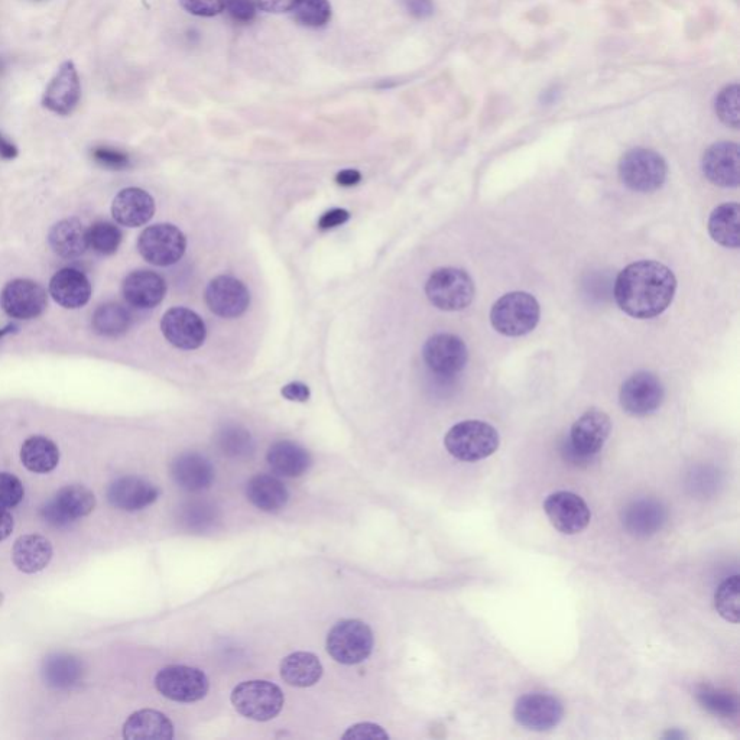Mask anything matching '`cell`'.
Instances as JSON below:
<instances>
[{
	"label": "cell",
	"instance_id": "6da1fadb",
	"mask_svg": "<svg viewBox=\"0 0 740 740\" xmlns=\"http://www.w3.org/2000/svg\"><path fill=\"white\" fill-rule=\"evenodd\" d=\"M677 279L668 266L639 261L626 266L615 281L616 304L628 316L654 318L673 303Z\"/></svg>",
	"mask_w": 740,
	"mask_h": 740
},
{
	"label": "cell",
	"instance_id": "7a4b0ae2",
	"mask_svg": "<svg viewBox=\"0 0 740 740\" xmlns=\"http://www.w3.org/2000/svg\"><path fill=\"white\" fill-rule=\"evenodd\" d=\"M501 444L498 430L485 421L469 420L453 425L444 438L447 451L460 462L488 459Z\"/></svg>",
	"mask_w": 740,
	"mask_h": 740
},
{
	"label": "cell",
	"instance_id": "3957f363",
	"mask_svg": "<svg viewBox=\"0 0 740 740\" xmlns=\"http://www.w3.org/2000/svg\"><path fill=\"white\" fill-rule=\"evenodd\" d=\"M540 304L524 291L509 292L499 298L490 310L493 329L503 336L521 337L531 333L540 321Z\"/></svg>",
	"mask_w": 740,
	"mask_h": 740
},
{
	"label": "cell",
	"instance_id": "277c9868",
	"mask_svg": "<svg viewBox=\"0 0 740 740\" xmlns=\"http://www.w3.org/2000/svg\"><path fill=\"white\" fill-rule=\"evenodd\" d=\"M425 294L438 310L460 311L472 304L476 287L464 269L447 266L430 275L425 284Z\"/></svg>",
	"mask_w": 740,
	"mask_h": 740
},
{
	"label": "cell",
	"instance_id": "5b68a950",
	"mask_svg": "<svg viewBox=\"0 0 740 740\" xmlns=\"http://www.w3.org/2000/svg\"><path fill=\"white\" fill-rule=\"evenodd\" d=\"M667 174V162L652 149H631L619 162L622 183L638 193H654L660 190L667 180Z\"/></svg>",
	"mask_w": 740,
	"mask_h": 740
},
{
	"label": "cell",
	"instance_id": "8992f818",
	"mask_svg": "<svg viewBox=\"0 0 740 740\" xmlns=\"http://www.w3.org/2000/svg\"><path fill=\"white\" fill-rule=\"evenodd\" d=\"M284 701L281 688L264 680L245 681L232 691L235 709L256 722H268L277 717Z\"/></svg>",
	"mask_w": 740,
	"mask_h": 740
},
{
	"label": "cell",
	"instance_id": "52a82bcc",
	"mask_svg": "<svg viewBox=\"0 0 740 740\" xmlns=\"http://www.w3.org/2000/svg\"><path fill=\"white\" fill-rule=\"evenodd\" d=\"M373 634L366 623L347 619L334 625L327 635V651L340 664L356 665L368 660Z\"/></svg>",
	"mask_w": 740,
	"mask_h": 740
},
{
	"label": "cell",
	"instance_id": "ba28073f",
	"mask_svg": "<svg viewBox=\"0 0 740 740\" xmlns=\"http://www.w3.org/2000/svg\"><path fill=\"white\" fill-rule=\"evenodd\" d=\"M187 248L184 233L174 225L159 223L149 226L138 240V249L146 262L155 266L177 264Z\"/></svg>",
	"mask_w": 740,
	"mask_h": 740
},
{
	"label": "cell",
	"instance_id": "9c48e42d",
	"mask_svg": "<svg viewBox=\"0 0 740 740\" xmlns=\"http://www.w3.org/2000/svg\"><path fill=\"white\" fill-rule=\"evenodd\" d=\"M155 687L162 696L177 703H194L206 697L209 678L199 668L171 665L155 677Z\"/></svg>",
	"mask_w": 740,
	"mask_h": 740
},
{
	"label": "cell",
	"instance_id": "30bf717a",
	"mask_svg": "<svg viewBox=\"0 0 740 740\" xmlns=\"http://www.w3.org/2000/svg\"><path fill=\"white\" fill-rule=\"evenodd\" d=\"M612 423L609 415L600 410H589L573 424L567 453L574 460H587L596 456L608 441Z\"/></svg>",
	"mask_w": 740,
	"mask_h": 740
},
{
	"label": "cell",
	"instance_id": "8fae6325",
	"mask_svg": "<svg viewBox=\"0 0 740 740\" xmlns=\"http://www.w3.org/2000/svg\"><path fill=\"white\" fill-rule=\"evenodd\" d=\"M664 385L657 375L642 370L623 382L619 401L623 411L634 417L654 414L664 401Z\"/></svg>",
	"mask_w": 740,
	"mask_h": 740
},
{
	"label": "cell",
	"instance_id": "7c38bea8",
	"mask_svg": "<svg viewBox=\"0 0 740 740\" xmlns=\"http://www.w3.org/2000/svg\"><path fill=\"white\" fill-rule=\"evenodd\" d=\"M544 512L548 521L561 534L576 535L589 527L592 512L589 506L573 492H555L544 502Z\"/></svg>",
	"mask_w": 740,
	"mask_h": 740
},
{
	"label": "cell",
	"instance_id": "4fadbf2b",
	"mask_svg": "<svg viewBox=\"0 0 740 740\" xmlns=\"http://www.w3.org/2000/svg\"><path fill=\"white\" fill-rule=\"evenodd\" d=\"M94 506L96 498L92 490L81 485H70L58 490L53 501L41 509V515L54 527H67L77 519L92 514Z\"/></svg>",
	"mask_w": 740,
	"mask_h": 740
},
{
	"label": "cell",
	"instance_id": "5bb4252c",
	"mask_svg": "<svg viewBox=\"0 0 740 740\" xmlns=\"http://www.w3.org/2000/svg\"><path fill=\"white\" fill-rule=\"evenodd\" d=\"M47 292L37 282L15 279L3 288L0 305L9 317L32 320L40 317L47 308Z\"/></svg>",
	"mask_w": 740,
	"mask_h": 740
},
{
	"label": "cell",
	"instance_id": "9a60e30c",
	"mask_svg": "<svg viewBox=\"0 0 740 740\" xmlns=\"http://www.w3.org/2000/svg\"><path fill=\"white\" fill-rule=\"evenodd\" d=\"M425 365L440 376H453L462 372L467 363L466 343L456 334L440 333L424 344Z\"/></svg>",
	"mask_w": 740,
	"mask_h": 740
},
{
	"label": "cell",
	"instance_id": "2e32d148",
	"mask_svg": "<svg viewBox=\"0 0 740 740\" xmlns=\"http://www.w3.org/2000/svg\"><path fill=\"white\" fill-rule=\"evenodd\" d=\"M514 717L519 725L535 732L553 729L564 717L563 703L550 694H525L515 704Z\"/></svg>",
	"mask_w": 740,
	"mask_h": 740
},
{
	"label": "cell",
	"instance_id": "e0dca14e",
	"mask_svg": "<svg viewBox=\"0 0 740 740\" xmlns=\"http://www.w3.org/2000/svg\"><path fill=\"white\" fill-rule=\"evenodd\" d=\"M161 330L165 339L181 350H196L206 342L207 330L203 318L184 307H174L164 314Z\"/></svg>",
	"mask_w": 740,
	"mask_h": 740
},
{
	"label": "cell",
	"instance_id": "ac0fdd59",
	"mask_svg": "<svg viewBox=\"0 0 740 740\" xmlns=\"http://www.w3.org/2000/svg\"><path fill=\"white\" fill-rule=\"evenodd\" d=\"M206 303L210 311L223 318H238L251 304V292L238 278L220 275L206 288Z\"/></svg>",
	"mask_w": 740,
	"mask_h": 740
},
{
	"label": "cell",
	"instance_id": "d6986e66",
	"mask_svg": "<svg viewBox=\"0 0 740 740\" xmlns=\"http://www.w3.org/2000/svg\"><path fill=\"white\" fill-rule=\"evenodd\" d=\"M81 80L79 70L71 61L61 64L42 97L45 109L58 116H68L80 105Z\"/></svg>",
	"mask_w": 740,
	"mask_h": 740
},
{
	"label": "cell",
	"instance_id": "ffe728a7",
	"mask_svg": "<svg viewBox=\"0 0 740 740\" xmlns=\"http://www.w3.org/2000/svg\"><path fill=\"white\" fill-rule=\"evenodd\" d=\"M701 168L707 180L725 188L738 187L740 183V152L735 142H717L704 152Z\"/></svg>",
	"mask_w": 740,
	"mask_h": 740
},
{
	"label": "cell",
	"instance_id": "44dd1931",
	"mask_svg": "<svg viewBox=\"0 0 740 740\" xmlns=\"http://www.w3.org/2000/svg\"><path fill=\"white\" fill-rule=\"evenodd\" d=\"M668 514L662 502L652 498L635 499L622 509L623 528L632 537L647 538L660 532Z\"/></svg>",
	"mask_w": 740,
	"mask_h": 740
},
{
	"label": "cell",
	"instance_id": "7402d4cb",
	"mask_svg": "<svg viewBox=\"0 0 740 740\" xmlns=\"http://www.w3.org/2000/svg\"><path fill=\"white\" fill-rule=\"evenodd\" d=\"M159 490L148 480L136 476L120 477L107 489V501L126 512L142 511L157 501Z\"/></svg>",
	"mask_w": 740,
	"mask_h": 740
},
{
	"label": "cell",
	"instance_id": "603a6c76",
	"mask_svg": "<svg viewBox=\"0 0 740 740\" xmlns=\"http://www.w3.org/2000/svg\"><path fill=\"white\" fill-rule=\"evenodd\" d=\"M125 300L139 310H149L162 303L167 294L165 279L152 271H133L122 284Z\"/></svg>",
	"mask_w": 740,
	"mask_h": 740
},
{
	"label": "cell",
	"instance_id": "cb8c5ba5",
	"mask_svg": "<svg viewBox=\"0 0 740 740\" xmlns=\"http://www.w3.org/2000/svg\"><path fill=\"white\" fill-rule=\"evenodd\" d=\"M155 201L142 188H125L112 204L113 219L126 227H141L154 217Z\"/></svg>",
	"mask_w": 740,
	"mask_h": 740
},
{
	"label": "cell",
	"instance_id": "d4e9b609",
	"mask_svg": "<svg viewBox=\"0 0 740 740\" xmlns=\"http://www.w3.org/2000/svg\"><path fill=\"white\" fill-rule=\"evenodd\" d=\"M50 294L61 307L77 310L89 303L92 284L79 269L64 268L51 278Z\"/></svg>",
	"mask_w": 740,
	"mask_h": 740
},
{
	"label": "cell",
	"instance_id": "484cf974",
	"mask_svg": "<svg viewBox=\"0 0 740 740\" xmlns=\"http://www.w3.org/2000/svg\"><path fill=\"white\" fill-rule=\"evenodd\" d=\"M171 476L181 489L203 492L213 485L214 467L199 453H183L172 462Z\"/></svg>",
	"mask_w": 740,
	"mask_h": 740
},
{
	"label": "cell",
	"instance_id": "4316f807",
	"mask_svg": "<svg viewBox=\"0 0 740 740\" xmlns=\"http://www.w3.org/2000/svg\"><path fill=\"white\" fill-rule=\"evenodd\" d=\"M12 560L22 573H40L53 560V545L41 535H24L15 541Z\"/></svg>",
	"mask_w": 740,
	"mask_h": 740
},
{
	"label": "cell",
	"instance_id": "83f0119b",
	"mask_svg": "<svg viewBox=\"0 0 740 740\" xmlns=\"http://www.w3.org/2000/svg\"><path fill=\"white\" fill-rule=\"evenodd\" d=\"M266 460L274 472L285 477L303 476L313 464L311 454L304 447L288 440L272 444L266 454Z\"/></svg>",
	"mask_w": 740,
	"mask_h": 740
},
{
	"label": "cell",
	"instance_id": "f1b7e54d",
	"mask_svg": "<svg viewBox=\"0 0 740 740\" xmlns=\"http://www.w3.org/2000/svg\"><path fill=\"white\" fill-rule=\"evenodd\" d=\"M123 738L129 740H171L174 726L165 714L157 710H139L133 713L125 726Z\"/></svg>",
	"mask_w": 740,
	"mask_h": 740
},
{
	"label": "cell",
	"instance_id": "f546056e",
	"mask_svg": "<svg viewBox=\"0 0 740 740\" xmlns=\"http://www.w3.org/2000/svg\"><path fill=\"white\" fill-rule=\"evenodd\" d=\"M41 674L48 687L67 690L83 680V662L66 652H54L42 662Z\"/></svg>",
	"mask_w": 740,
	"mask_h": 740
},
{
	"label": "cell",
	"instance_id": "4dcf8cb0",
	"mask_svg": "<svg viewBox=\"0 0 740 740\" xmlns=\"http://www.w3.org/2000/svg\"><path fill=\"white\" fill-rule=\"evenodd\" d=\"M51 248L61 258H79L89 248L87 229L79 219L63 220L51 229L48 236Z\"/></svg>",
	"mask_w": 740,
	"mask_h": 740
},
{
	"label": "cell",
	"instance_id": "1f68e13d",
	"mask_svg": "<svg viewBox=\"0 0 740 740\" xmlns=\"http://www.w3.org/2000/svg\"><path fill=\"white\" fill-rule=\"evenodd\" d=\"M249 501L264 512H278L287 506L290 493L277 477L258 475L249 480L246 486Z\"/></svg>",
	"mask_w": 740,
	"mask_h": 740
},
{
	"label": "cell",
	"instance_id": "d6a6232c",
	"mask_svg": "<svg viewBox=\"0 0 740 740\" xmlns=\"http://www.w3.org/2000/svg\"><path fill=\"white\" fill-rule=\"evenodd\" d=\"M281 677L292 687H313L323 677V665L311 652H295L282 660Z\"/></svg>",
	"mask_w": 740,
	"mask_h": 740
},
{
	"label": "cell",
	"instance_id": "836d02e7",
	"mask_svg": "<svg viewBox=\"0 0 740 740\" xmlns=\"http://www.w3.org/2000/svg\"><path fill=\"white\" fill-rule=\"evenodd\" d=\"M740 207L738 203H725L716 207L709 217V233L714 242L725 248L740 245Z\"/></svg>",
	"mask_w": 740,
	"mask_h": 740
},
{
	"label": "cell",
	"instance_id": "e575fe53",
	"mask_svg": "<svg viewBox=\"0 0 740 740\" xmlns=\"http://www.w3.org/2000/svg\"><path fill=\"white\" fill-rule=\"evenodd\" d=\"M22 464L32 473H50L60 463V450L50 438H28L21 449Z\"/></svg>",
	"mask_w": 740,
	"mask_h": 740
},
{
	"label": "cell",
	"instance_id": "d590c367",
	"mask_svg": "<svg viewBox=\"0 0 740 740\" xmlns=\"http://www.w3.org/2000/svg\"><path fill=\"white\" fill-rule=\"evenodd\" d=\"M93 329L105 337L123 336L131 329V313L122 305L109 303L100 305L93 316Z\"/></svg>",
	"mask_w": 740,
	"mask_h": 740
},
{
	"label": "cell",
	"instance_id": "8d00e7d4",
	"mask_svg": "<svg viewBox=\"0 0 740 740\" xmlns=\"http://www.w3.org/2000/svg\"><path fill=\"white\" fill-rule=\"evenodd\" d=\"M696 699L704 710L714 714V716L732 719V717L739 714L738 696L730 693V691L722 690V688L703 684V686L697 688Z\"/></svg>",
	"mask_w": 740,
	"mask_h": 740
},
{
	"label": "cell",
	"instance_id": "74e56055",
	"mask_svg": "<svg viewBox=\"0 0 740 740\" xmlns=\"http://www.w3.org/2000/svg\"><path fill=\"white\" fill-rule=\"evenodd\" d=\"M739 593V574L729 577L717 587L716 595H714V606H716L717 613L727 622H739Z\"/></svg>",
	"mask_w": 740,
	"mask_h": 740
},
{
	"label": "cell",
	"instance_id": "f35d334b",
	"mask_svg": "<svg viewBox=\"0 0 740 740\" xmlns=\"http://www.w3.org/2000/svg\"><path fill=\"white\" fill-rule=\"evenodd\" d=\"M219 519V511L209 502H190L181 511L180 522L187 531L204 532Z\"/></svg>",
	"mask_w": 740,
	"mask_h": 740
},
{
	"label": "cell",
	"instance_id": "ab89813d",
	"mask_svg": "<svg viewBox=\"0 0 740 740\" xmlns=\"http://www.w3.org/2000/svg\"><path fill=\"white\" fill-rule=\"evenodd\" d=\"M87 238H89V246L93 248L94 252L99 253V255L110 256L118 251L120 243H122V232H120L118 226L112 225V223L97 222L87 230Z\"/></svg>",
	"mask_w": 740,
	"mask_h": 740
},
{
	"label": "cell",
	"instance_id": "60d3db41",
	"mask_svg": "<svg viewBox=\"0 0 740 740\" xmlns=\"http://www.w3.org/2000/svg\"><path fill=\"white\" fill-rule=\"evenodd\" d=\"M219 449L225 456L229 457H246L253 451V441L251 434L242 427L236 425H227L217 437Z\"/></svg>",
	"mask_w": 740,
	"mask_h": 740
},
{
	"label": "cell",
	"instance_id": "b9f144b4",
	"mask_svg": "<svg viewBox=\"0 0 740 740\" xmlns=\"http://www.w3.org/2000/svg\"><path fill=\"white\" fill-rule=\"evenodd\" d=\"M717 118L729 128L738 129L740 125V87L738 83L726 86L717 94L714 102Z\"/></svg>",
	"mask_w": 740,
	"mask_h": 740
},
{
	"label": "cell",
	"instance_id": "7bdbcfd3",
	"mask_svg": "<svg viewBox=\"0 0 740 740\" xmlns=\"http://www.w3.org/2000/svg\"><path fill=\"white\" fill-rule=\"evenodd\" d=\"M292 11L300 24L310 28L324 27L331 18L329 0H298Z\"/></svg>",
	"mask_w": 740,
	"mask_h": 740
},
{
	"label": "cell",
	"instance_id": "ee69618b",
	"mask_svg": "<svg viewBox=\"0 0 740 740\" xmlns=\"http://www.w3.org/2000/svg\"><path fill=\"white\" fill-rule=\"evenodd\" d=\"M25 490L21 480L11 473H0V508H15L24 499Z\"/></svg>",
	"mask_w": 740,
	"mask_h": 740
},
{
	"label": "cell",
	"instance_id": "f6af8a7d",
	"mask_svg": "<svg viewBox=\"0 0 740 740\" xmlns=\"http://www.w3.org/2000/svg\"><path fill=\"white\" fill-rule=\"evenodd\" d=\"M93 159L107 170H125L131 165V158L123 151L110 146H96L92 151Z\"/></svg>",
	"mask_w": 740,
	"mask_h": 740
},
{
	"label": "cell",
	"instance_id": "bcb514c9",
	"mask_svg": "<svg viewBox=\"0 0 740 740\" xmlns=\"http://www.w3.org/2000/svg\"><path fill=\"white\" fill-rule=\"evenodd\" d=\"M188 14L196 16H216L225 11V0H180Z\"/></svg>",
	"mask_w": 740,
	"mask_h": 740
},
{
	"label": "cell",
	"instance_id": "7dc6e473",
	"mask_svg": "<svg viewBox=\"0 0 740 740\" xmlns=\"http://www.w3.org/2000/svg\"><path fill=\"white\" fill-rule=\"evenodd\" d=\"M225 9L236 22H251L255 18V0H225Z\"/></svg>",
	"mask_w": 740,
	"mask_h": 740
},
{
	"label": "cell",
	"instance_id": "c3c4849f",
	"mask_svg": "<svg viewBox=\"0 0 740 740\" xmlns=\"http://www.w3.org/2000/svg\"><path fill=\"white\" fill-rule=\"evenodd\" d=\"M343 739H389L388 733L381 726L373 723H359L350 727L343 735Z\"/></svg>",
	"mask_w": 740,
	"mask_h": 740
},
{
	"label": "cell",
	"instance_id": "681fc988",
	"mask_svg": "<svg viewBox=\"0 0 740 740\" xmlns=\"http://www.w3.org/2000/svg\"><path fill=\"white\" fill-rule=\"evenodd\" d=\"M349 219L350 213L347 212V210L333 209L321 216V219L318 220V227H320L321 230L334 229V227L344 225V223Z\"/></svg>",
	"mask_w": 740,
	"mask_h": 740
},
{
	"label": "cell",
	"instance_id": "f907efd6",
	"mask_svg": "<svg viewBox=\"0 0 740 740\" xmlns=\"http://www.w3.org/2000/svg\"><path fill=\"white\" fill-rule=\"evenodd\" d=\"M298 0H255L256 8L268 14H284L290 12L297 5Z\"/></svg>",
	"mask_w": 740,
	"mask_h": 740
},
{
	"label": "cell",
	"instance_id": "816d5d0a",
	"mask_svg": "<svg viewBox=\"0 0 740 740\" xmlns=\"http://www.w3.org/2000/svg\"><path fill=\"white\" fill-rule=\"evenodd\" d=\"M402 2L414 18L427 19L434 14L433 0H402Z\"/></svg>",
	"mask_w": 740,
	"mask_h": 740
},
{
	"label": "cell",
	"instance_id": "f5cc1de1",
	"mask_svg": "<svg viewBox=\"0 0 740 740\" xmlns=\"http://www.w3.org/2000/svg\"><path fill=\"white\" fill-rule=\"evenodd\" d=\"M281 394L288 401L307 402L310 399V388L303 382H291L282 388Z\"/></svg>",
	"mask_w": 740,
	"mask_h": 740
},
{
	"label": "cell",
	"instance_id": "db71d44e",
	"mask_svg": "<svg viewBox=\"0 0 740 740\" xmlns=\"http://www.w3.org/2000/svg\"><path fill=\"white\" fill-rule=\"evenodd\" d=\"M14 527V516L11 515L8 509L0 508V541H5L6 538L11 537Z\"/></svg>",
	"mask_w": 740,
	"mask_h": 740
},
{
	"label": "cell",
	"instance_id": "11a10c76",
	"mask_svg": "<svg viewBox=\"0 0 740 740\" xmlns=\"http://www.w3.org/2000/svg\"><path fill=\"white\" fill-rule=\"evenodd\" d=\"M362 180V174L357 170H344L337 174V184L342 187H353V185L359 184Z\"/></svg>",
	"mask_w": 740,
	"mask_h": 740
},
{
	"label": "cell",
	"instance_id": "9f6ffc18",
	"mask_svg": "<svg viewBox=\"0 0 740 740\" xmlns=\"http://www.w3.org/2000/svg\"><path fill=\"white\" fill-rule=\"evenodd\" d=\"M18 157V148L6 136L0 133V158L15 159Z\"/></svg>",
	"mask_w": 740,
	"mask_h": 740
},
{
	"label": "cell",
	"instance_id": "6f0895ef",
	"mask_svg": "<svg viewBox=\"0 0 740 740\" xmlns=\"http://www.w3.org/2000/svg\"><path fill=\"white\" fill-rule=\"evenodd\" d=\"M665 739H684L686 738V735H684L683 732H680L678 729L670 730V732L665 733L664 736Z\"/></svg>",
	"mask_w": 740,
	"mask_h": 740
},
{
	"label": "cell",
	"instance_id": "680465c9",
	"mask_svg": "<svg viewBox=\"0 0 740 740\" xmlns=\"http://www.w3.org/2000/svg\"><path fill=\"white\" fill-rule=\"evenodd\" d=\"M14 329H15V326H8L6 327V329L0 330V339H2V337L5 336V334L11 333V331Z\"/></svg>",
	"mask_w": 740,
	"mask_h": 740
},
{
	"label": "cell",
	"instance_id": "91938a15",
	"mask_svg": "<svg viewBox=\"0 0 740 740\" xmlns=\"http://www.w3.org/2000/svg\"><path fill=\"white\" fill-rule=\"evenodd\" d=\"M3 600H5V596H3V593L0 592V605H2Z\"/></svg>",
	"mask_w": 740,
	"mask_h": 740
},
{
	"label": "cell",
	"instance_id": "94428289",
	"mask_svg": "<svg viewBox=\"0 0 740 740\" xmlns=\"http://www.w3.org/2000/svg\"><path fill=\"white\" fill-rule=\"evenodd\" d=\"M29 2L41 3V2H45V0H29Z\"/></svg>",
	"mask_w": 740,
	"mask_h": 740
}]
</instances>
